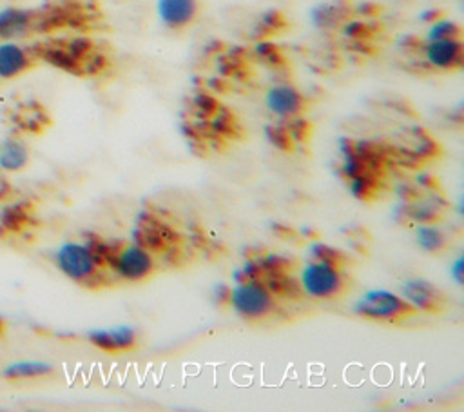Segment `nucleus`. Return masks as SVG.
I'll return each mask as SVG.
<instances>
[{
  "label": "nucleus",
  "mask_w": 464,
  "mask_h": 412,
  "mask_svg": "<svg viewBox=\"0 0 464 412\" xmlns=\"http://www.w3.org/2000/svg\"><path fill=\"white\" fill-rule=\"evenodd\" d=\"M353 312L366 319L392 321L413 314L415 309L401 296L384 289L366 290L353 305Z\"/></svg>",
  "instance_id": "20e7f679"
},
{
  "label": "nucleus",
  "mask_w": 464,
  "mask_h": 412,
  "mask_svg": "<svg viewBox=\"0 0 464 412\" xmlns=\"http://www.w3.org/2000/svg\"><path fill=\"white\" fill-rule=\"evenodd\" d=\"M58 270L82 285H96L102 274L100 250L91 243L65 241L54 252Z\"/></svg>",
  "instance_id": "f257e3e1"
},
{
  "label": "nucleus",
  "mask_w": 464,
  "mask_h": 412,
  "mask_svg": "<svg viewBox=\"0 0 464 412\" xmlns=\"http://www.w3.org/2000/svg\"><path fill=\"white\" fill-rule=\"evenodd\" d=\"M107 261H111L114 274L125 281H141L154 270V258L141 245H123Z\"/></svg>",
  "instance_id": "39448f33"
},
{
  "label": "nucleus",
  "mask_w": 464,
  "mask_h": 412,
  "mask_svg": "<svg viewBox=\"0 0 464 412\" xmlns=\"http://www.w3.org/2000/svg\"><path fill=\"white\" fill-rule=\"evenodd\" d=\"M439 38H460L459 24L448 18H435L428 27L426 40H439Z\"/></svg>",
  "instance_id": "a211bd4d"
},
{
  "label": "nucleus",
  "mask_w": 464,
  "mask_h": 412,
  "mask_svg": "<svg viewBox=\"0 0 464 412\" xmlns=\"http://www.w3.org/2000/svg\"><path fill=\"white\" fill-rule=\"evenodd\" d=\"M399 294L415 309V310H426L433 312L439 310L442 305V294L440 290L431 285L426 280L420 278H411L401 283Z\"/></svg>",
  "instance_id": "f8f14e48"
},
{
  "label": "nucleus",
  "mask_w": 464,
  "mask_h": 412,
  "mask_svg": "<svg viewBox=\"0 0 464 412\" xmlns=\"http://www.w3.org/2000/svg\"><path fill=\"white\" fill-rule=\"evenodd\" d=\"M310 252H312L314 260H323V261H334V263H337V260H334V258L337 256V252H335L334 249H330V247L323 245V243H315V245H312Z\"/></svg>",
  "instance_id": "aec40b11"
},
{
  "label": "nucleus",
  "mask_w": 464,
  "mask_h": 412,
  "mask_svg": "<svg viewBox=\"0 0 464 412\" xmlns=\"http://www.w3.org/2000/svg\"><path fill=\"white\" fill-rule=\"evenodd\" d=\"M453 278L457 280V283H462V260L460 258L453 265Z\"/></svg>",
  "instance_id": "412c9836"
},
{
  "label": "nucleus",
  "mask_w": 464,
  "mask_h": 412,
  "mask_svg": "<svg viewBox=\"0 0 464 412\" xmlns=\"http://www.w3.org/2000/svg\"><path fill=\"white\" fill-rule=\"evenodd\" d=\"M38 60L36 47L18 40H0V80H13L34 67Z\"/></svg>",
  "instance_id": "423d86ee"
},
{
  "label": "nucleus",
  "mask_w": 464,
  "mask_h": 412,
  "mask_svg": "<svg viewBox=\"0 0 464 412\" xmlns=\"http://www.w3.org/2000/svg\"><path fill=\"white\" fill-rule=\"evenodd\" d=\"M199 15V0H156V16L170 31H181Z\"/></svg>",
  "instance_id": "9d476101"
},
{
  "label": "nucleus",
  "mask_w": 464,
  "mask_h": 412,
  "mask_svg": "<svg viewBox=\"0 0 464 412\" xmlns=\"http://www.w3.org/2000/svg\"><path fill=\"white\" fill-rule=\"evenodd\" d=\"M29 160H31V152L22 140L14 136L0 140V171L2 172H7V174L20 172L29 165Z\"/></svg>",
  "instance_id": "ddd939ff"
},
{
  "label": "nucleus",
  "mask_w": 464,
  "mask_h": 412,
  "mask_svg": "<svg viewBox=\"0 0 464 412\" xmlns=\"http://www.w3.org/2000/svg\"><path fill=\"white\" fill-rule=\"evenodd\" d=\"M87 341L103 352H123L136 347V330L129 325L94 329L87 332Z\"/></svg>",
  "instance_id": "9b49d317"
},
{
  "label": "nucleus",
  "mask_w": 464,
  "mask_h": 412,
  "mask_svg": "<svg viewBox=\"0 0 464 412\" xmlns=\"http://www.w3.org/2000/svg\"><path fill=\"white\" fill-rule=\"evenodd\" d=\"M44 16L40 13L22 7L0 9V40H24L36 33Z\"/></svg>",
  "instance_id": "6e6552de"
},
{
  "label": "nucleus",
  "mask_w": 464,
  "mask_h": 412,
  "mask_svg": "<svg viewBox=\"0 0 464 412\" xmlns=\"http://www.w3.org/2000/svg\"><path fill=\"white\" fill-rule=\"evenodd\" d=\"M299 283L306 296L314 299H330L343 292L344 276L337 263L314 260L303 267Z\"/></svg>",
  "instance_id": "7ed1b4c3"
},
{
  "label": "nucleus",
  "mask_w": 464,
  "mask_h": 412,
  "mask_svg": "<svg viewBox=\"0 0 464 412\" xmlns=\"http://www.w3.org/2000/svg\"><path fill=\"white\" fill-rule=\"evenodd\" d=\"M53 365L47 361H34V359H18L4 367L2 376L9 381H20V379H36L45 378L53 372Z\"/></svg>",
  "instance_id": "4468645a"
},
{
  "label": "nucleus",
  "mask_w": 464,
  "mask_h": 412,
  "mask_svg": "<svg viewBox=\"0 0 464 412\" xmlns=\"http://www.w3.org/2000/svg\"><path fill=\"white\" fill-rule=\"evenodd\" d=\"M424 60L430 67L439 71H451L462 65L464 47L460 38H439L426 40Z\"/></svg>",
  "instance_id": "1a4fd4ad"
},
{
  "label": "nucleus",
  "mask_w": 464,
  "mask_h": 412,
  "mask_svg": "<svg viewBox=\"0 0 464 412\" xmlns=\"http://www.w3.org/2000/svg\"><path fill=\"white\" fill-rule=\"evenodd\" d=\"M415 240H417L419 247L426 252H439L446 245L444 232L431 223H420L415 229Z\"/></svg>",
  "instance_id": "dca6fc26"
},
{
  "label": "nucleus",
  "mask_w": 464,
  "mask_h": 412,
  "mask_svg": "<svg viewBox=\"0 0 464 412\" xmlns=\"http://www.w3.org/2000/svg\"><path fill=\"white\" fill-rule=\"evenodd\" d=\"M14 120H16L20 131H29V132L42 131V127H45V123H47L45 113L40 111V107L34 103H25L24 107L20 105L18 113L14 114Z\"/></svg>",
  "instance_id": "f3484780"
},
{
  "label": "nucleus",
  "mask_w": 464,
  "mask_h": 412,
  "mask_svg": "<svg viewBox=\"0 0 464 412\" xmlns=\"http://www.w3.org/2000/svg\"><path fill=\"white\" fill-rule=\"evenodd\" d=\"M29 221V209L24 203H9L0 212V231L20 232Z\"/></svg>",
  "instance_id": "2eb2a0df"
},
{
  "label": "nucleus",
  "mask_w": 464,
  "mask_h": 412,
  "mask_svg": "<svg viewBox=\"0 0 464 412\" xmlns=\"http://www.w3.org/2000/svg\"><path fill=\"white\" fill-rule=\"evenodd\" d=\"M265 107L270 114L281 120H294L304 109L303 94L290 83H276L265 91Z\"/></svg>",
  "instance_id": "0eeeda50"
},
{
  "label": "nucleus",
  "mask_w": 464,
  "mask_h": 412,
  "mask_svg": "<svg viewBox=\"0 0 464 412\" xmlns=\"http://www.w3.org/2000/svg\"><path fill=\"white\" fill-rule=\"evenodd\" d=\"M228 303L239 318L248 321L266 318L276 307L270 289L256 278L237 281L228 290Z\"/></svg>",
  "instance_id": "f03ea898"
},
{
  "label": "nucleus",
  "mask_w": 464,
  "mask_h": 412,
  "mask_svg": "<svg viewBox=\"0 0 464 412\" xmlns=\"http://www.w3.org/2000/svg\"><path fill=\"white\" fill-rule=\"evenodd\" d=\"M266 136H268V140H270L274 145H277V147H281V149H286L288 143H290V132H288V129H285V127L268 125V127H266Z\"/></svg>",
  "instance_id": "6ab92c4d"
},
{
  "label": "nucleus",
  "mask_w": 464,
  "mask_h": 412,
  "mask_svg": "<svg viewBox=\"0 0 464 412\" xmlns=\"http://www.w3.org/2000/svg\"><path fill=\"white\" fill-rule=\"evenodd\" d=\"M5 332H7V323H5V319L0 316V338H2Z\"/></svg>",
  "instance_id": "4be33fe9"
}]
</instances>
